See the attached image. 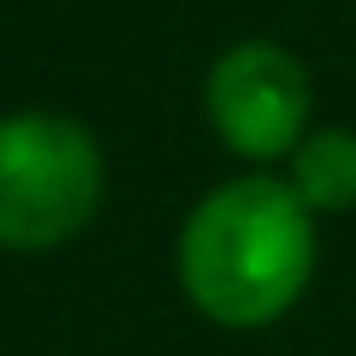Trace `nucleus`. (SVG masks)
<instances>
[{
  "label": "nucleus",
  "mask_w": 356,
  "mask_h": 356,
  "mask_svg": "<svg viewBox=\"0 0 356 356\" xmlns=\"http://www.w3.org/2000/svg\"><path fill=\"white\" fill-rule=\"evenodd\" d=\"M285 184L303 196L309 214H344V208H356V131H344V125L309 131L291 149V178Z\"/></svg>",
  "instance_id": "20e7f679"
},
{
  "label": "nucleus",
  "mask_w": 356,
  "mask_h": 356,
  "mask_svg": "<svg viewBox=\"0 0 356 356\" xmlns=\"http://www.w3.org/2000/svg\"><path fill=\"white\" fill-rule=\"evenodd\" d=\"M315 89L297 54L280 42H238L208 72V125L243 161L291 154L309 131Z\"/></svg>",
  "instance_id": "7ed1b4c3"
},
{
  "label": "nucleus",
  "mask_w": 356,
  "mask_h": 356,
  "mask_svg": "<svg viewBox=\"0 0 356 356\" xmlns=\"http://www.w3.org/2000/svg\"><path fill=\"white\" fill-rule=\"evenodd\" d=\"M102 149L77 119L6 113L0 119V243L54 250L102 208Z\"/></svg>",
  "instance_id": "f03ea898"
},
{
  "label": "nucleus",
  "mask_w": 356,
  "mask_h": 356,
  "mask_svg": "<svg viewBox=\"0 0 356 356\" xmlns=\"http://www.w3.org/2000/svg\"><path fill=\"white\" fill-rule=\"evenodd\" d=\"M315 273V214L280 178H232L178 232V285L214 327H267Z\"/></svg>",
  "instance_id": "f257e3e1"
}]
</instances>
